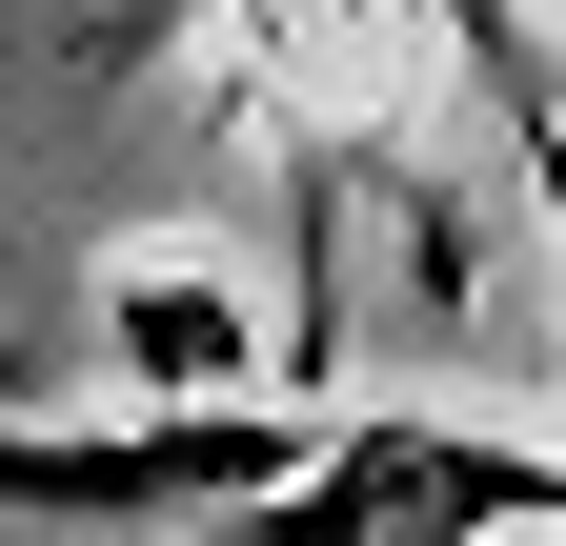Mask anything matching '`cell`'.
Returning <instances> with one entry per match:
<instances>
[{
  "label": "cell",
  "instance_id": "obj_3",
  "mask_svg": "<svg viewBox=\"0 0 566 546\" xmlns=\"http://www.w3.org/2000/svg\"><path fill=\"white\" fill-rule=\"evenodd\" d=\"M102 345H122L142 405H304V385H283V324L223 284V263H122V284H102Z\"/></svg>",
  "mask_w": 566,
  "mask_h": 546
},
{
  "label": "cell",
  "instance_id": "obj_6",
  "mask_svg": "<svg viewBox=\"0 0 566 546\" xmlns=\"http://www.w3.org/2000/svg\"><path fill=\"white\" fill-rule=\"evenodd\" d=\"M0 385H21V365H0Z\"/></svg>",
  "mask_w": 566,
  "mask_h": 546
},
{
  "label": "cell",
  "instance_id": "obj_4",
  "mask_svg": "<svg viewBox=\"0 0 566 546\" xmlns=\"http://www.w3.org/2000/svg\"><path fill=\"white\" fill-rule=\"evenodd\" d=\"M243 41H283V61H385L405 41V0H223Z\"/></svg>",
  "mask_w": 566,
  "mask_h": 546
},
{
  "label": "cell",
  "instance_id": "obj_5",
  "mask_svg": "<svg viewBox=\"0 0 566 546\" xmlns=\"http://www.w3.org/2000/svg\"><path fill=\"white\" fill-rule=\"evenodd\" d=\"M526 546H566V526H526Z\"/></svg>",
  "mask_w": 566,
  "mask_h": 546
},
{
  "label": "cell",
  "instance_id": "obj_2",
  "mask_svg": "<svg viewBox=\"0 0 566 546\" xmlns=\"http://www.w3.org/2000/svg\"><path fill=\"white\" fill-rule=\"evenodd\" d=\"M566 526V445L546 426H446V405H344L223 546H526Z\"/></svg>",
  "mask_w": 566,
  "mask_h": 546
},
{
  "label": "cell",
  "instance_id": "obj_1",
  "mask_svg": "<svg viewBox=\"0 0 566 546\" xmlns=\"http://www.w3.org/2000/svg\"><path fill=\"white\" fill-rule=\"evenodd\" d=\"M304 445H324V405H122V426L0 405V526H82V546H223V526H243Z\"/></svg>",
  "mask_w": 566,
  "mask_h": 546
}]
</instances>
